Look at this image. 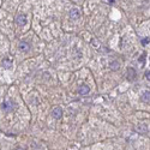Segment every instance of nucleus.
Instances as JSON below:
<instances>
[{
  "label": "nucleus",
  "mask_w": 150,
  "mask_h": 150,
  "mask_svg": "<svg viewBox=\"0 0 150 150\" xmlns=\"http://www.w3.org/2000/svg\"><path fill=\"white\" fill-rule=\"evenodd\" d=\"M1 108L4 112H12L15 109V103L11 101H5V102H3Z\"/></svg>",
  "instance_id": "1"
},
{
  "label": "nucleus",
  "mask_w": 150,
  "mask_h": 150,
  "mask_svg": "<svg viewBox=\"0 0 150 150\" xmlns=\"http://www.w3.org/2000/svg\"><path fill=\"white\" fill-rule=\"evenodd\" d=\"M135 131L136 132H139V133H143V135H145L149 132V126L147 124H139L138 126H136L135 127Z\"/></svg>",
  "instance_id": "2"
},
{
  "label": "nucleus",
  "mask_w": 150,
  "mask_h": 150,
  "mask_svg": "<svg viewBox=\"0 0 150 150\" xmlns=\"http://www.w3.org/2000/svg\"><path fill=\"white\" fill-rule=\"evenodd\" d=\"M52 115H53L54 119H60L62 117V109L60 107H55L53 111H52Z\"/></svg>",
  "instance_id": "3"
},
{
  "label": "nucleus",
  "mask_w": 150,
  "mask_h": 150,
  "mask_svg": "<svg viewBox=\"0 0 150 150\" xmlns=\"http://www.w3.org/2000/svg\"><path fill=\"white\" fill-rule=\"evenodd\" d=\"M16 23L18 25H21V27H23L27 23V16L25 15H18L16 17Z\"/></svg>",
  "instance_id": "4"
},
{
  "label": "nucleus",
  "mask_w": 150,
  "mask_h": 150,
  "mask_svg": "<svg viewBox=\"0 0 150 150\" xmlns=\"http://www.w3.org/2000/svg\"><path fill=\"white\" fill-rule=\"evenodd\" d=\"M70 17H71V19H73V21L79 19V18H80V12H79V10L72 9V10L70 11Z\"/></svg>",
  "instance_id": "5"
},
{
  "label": "nucleus",
  "mask_w": 150,
  "mask_h": 150,
  "mask_svg": "<svg viewBox=\"0 0 150 150\" xmlns=\"http://www.w3.org/2000/svg\"><path fill=\"white\" fill-rule=\"evenodd\" d=\"M136 77H137L136 71H135L132 67H129V68H127V79L131 80V82H133V80L136 79Z\"/></svg>",
  "instance_id": "6"
},
{
  "label": "nucleus",
  "mask_w": 150,
  "mask_h": 150,
  "mask_svg": "<svg viewBox=\"0 0 150 150\" xmlns=\"http://www.w3.org/2000/svg\"><path fill=\"white\" fill-rule=\"evenodd\" d=\"M18 48H19V50H22V52H29V49H30V44H29L28 42L23 41V42L19 43Z\"/></svg>",
  "instance_id": "7"
},
{
  "label": "nucleus",
  "mask_w": 150,
  "mask_h": 150,
  "mask_svg": "<svg viewBox=\"0 0 150 150\" xmlns=\"http://www.w3.org/2000/svg\"><path fill=\"white\" fill-rule=\"evenodd\" d=\"M142 101L145 102V103H149V101H150V91H149V90H145V91L143 93V95H142Z\"/></svg>",
  "instance_id": "8"
},
{
  "label": "nucleus",
  "mask_w": 150,
  "mask_h": 150,
  "mask_svg": "<svg viewBox=\"0 0 150 150\" xmlns=\"http://www.w3.org/2000/svg\"><path fill=\"white\" fill-rule=\"evenodd\" d=\"M89 93V86H86V85H82L79 88V94L80 95H85V94H88Z\"/></svg>",
  "instance_id": "9"
},
{
  "label": "nucleus",
  "mask_w": 150,
  "mask_h": 150,
  "mask_svg": "<svg viewBox=\"0 0 150 150\" xmlns=\"http://www.w3.org/2000/svg\"><path fill=\"white\" fill-rule=\"evenodd\" d=\"M109 66H111L112 70H118L119 66H120V64H119V61H112V62H111V65H109Z\"/></svg>",
  "instance_id": "10"
},
{
  "label": "nucleus",
  "mask_w": 150,
  "mask_h": 150,
  "mask_svg": "<svg viewBox=\"0 0 150 150\" xmlns=\"http://www.w3.org/2000/svg\"><path fill=\"white\" fill-rule=\"evenodd\" d=\"M142 43H143L144 46L148 44V43H149V38H143V40H142Z\"/></svg>",
  "instance_id": "11"
},
{
  "label": "nucleus",
  "mask_w": 150,
  "mask_h": 150,
  "mask_svg": "<svg viewBox=\"0 0 150 150\" xmlns=\"http://www.w3.org/2000/svg\"><path fill=\"white\" fill-rule=\"evenodd\" d=\"M145 78H147L148 80H150V72H149V70L145 72Z\"/></svg>",
  "instance_id": "12"
},
{
  "label": "nucleus",
  "mask_w": 150,
  "mask_h": 150,
  "mask_svg": "<svg viewBox=\"0 0 150 150\" xmlns=\"http://www.w3.org/2000/svg\"><path fill=\"white\" fill-rule=\"evenodd\" d=\"M16 150H24V149H22V148H17Z\"/></svg>",
  "instance_id": "13"
}]
</instances>
